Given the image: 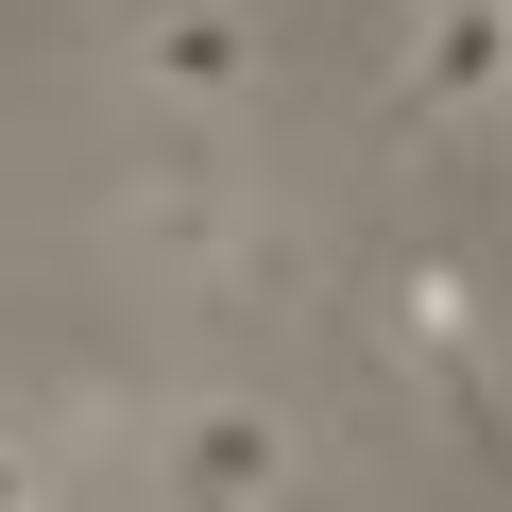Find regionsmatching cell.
Instances as JSON below:
<instances>
[{
  "instance_id": "cell-1",
  "label": "cell",
  "mask_w": 512,
  "mask_h": 512,
  "mask_svg": "<svg viewBox=\"0 0 512 512\" xmlns=\"http://www.w3.org/2000/svg\"><path fill=\"white\" fill-rule=\"evenodd\" d=\"M103 239L120 256H154V274H222V291H291V239L256 222V188L205 154V137H171V154H137L120 171V205H103Z\"/></svg>"
},
{
  "instance_id": "cell-2",
  "label": "cell",
  "mask_w": 512,
  "mask_h": 512,
  "mask_svg": "<svg viewBox=\"0 0 512 512\" xmlns=\"http://www.w3.org/2000/svg\"><path fill=\"white\" fill-rule=\"evenodd\" d=\"M120 86L171 137H222L256 103V0H120Z\"/></svg>"
},
{
  "instance_id": "cell-3",
  "label": "cell",
  "mask_w": 512,
  "mask_h": 512,
  "mask_svg": "<svg viewBox=\"0 0 512 512\" xmlns=\"http://www.w3.org/2000/svg\"><path fill=\"white\" fill-rule=\"evenodd\" d=\"M171 495L188 512H291L308 495V427L274 393H188L171 410Z\"/></svg>"
},
{
  "instance_id": "cell-4",
  "label": "cell",
  "mask_w": 512,
  "mask_h": 512,
  "mask_svg": "<svg viewBox=\"0 0 512 512\" xmlns=\"http://www.w3.org/2000/svg\"><path fill=\"white\" fill-rule=\"evenodd\" d=\"M393 103H410V120H478V103H512V18H495V0H410V69H393Z\"/></svg>"
},
{
  "instance_id": "cell-5",
  "label": "cell",
  "mask_w": 512,
  "mask_h": 512,
  "mask_svg": "<svg viewBox=\"0 0 512 512\" xmlns=\"http://www.w3.org/2000/svg\"><path fill=\"white\" fill-rule=\"evenodd\" d=\"M393 325H410V359L478 410V274H461V256H410V274H393Z\"/></svg>"
},
{
  "instance_id": "cell-6",
  "label": "cell",
  "mask_w": 512,
  "mask_h": 512,
  "mask_svg": "<svg viewBox=\"0 0 512 512\" xmlns=\"http://www.w3.org/2000/svg\"><path fill=\"white\" fill-rule=\"evenodd\" d=\"M0 512H52V495H35V461H18V427H0Z\"/></svg>"
},
{
  "instance_id": "cell-7",
  "label": "cell",
  "mask_w": 512,
  "mask_h": 512,
  "mask_svg": "<svg viewBox=\"0 0 512 512\" xmlns=\"http://www.w3.org/2000/svg\"><path fill=\"white\" fill-rule=\"evenodd\" d=\"M495 18H512V0H495Z\"/></svg>"
}]
</instances>
